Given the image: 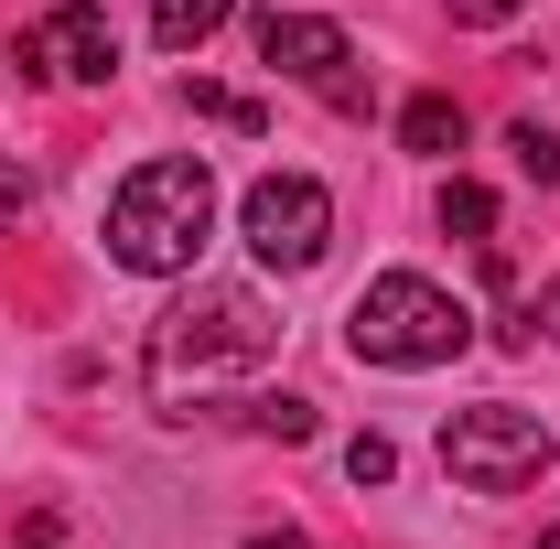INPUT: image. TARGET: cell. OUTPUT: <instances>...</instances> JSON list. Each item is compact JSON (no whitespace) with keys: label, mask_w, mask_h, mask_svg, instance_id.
I'll return each instance as SVG.
<instances>
[{"label":"cell","mask_w":560,"mask_h":549,"mask_svg":"<svg viewBox=\"0 0 560 549\" xmlns=\"http://www.w3.org/2000/svg\"><path fill=\"white\" fill-rule=\"evenodd\" d=\"M206 237H215V173L184 162V151L140 162L130 184L108 195V259L140 270V280H184L206 259Z\"/></svg>","instance_id":"obj_1"},{"label":"cell","mask_w":560,"mask_h":549,"mask_svg":"<svg viewBox=\"0 0 560 549\" xmlns=\"http://www.w3.org/2000/svg\"><path fill=\"white\" fill-rule=\"evenodd\" d=\"M270 344H280V324H270L259 291H237V280H195V291L162 313V335H151V399L184 410V388H215V377L259 366Z\"/></svg>","instance_id":"obj_2"},{"label":"cell","mask_w":560,"mask_h":549,"mask_svg":"<svg viewBox=\"0 0 560 549\" xmlns=\"http://www.w3.org/2000/svg\"><path fill=\"white\" fill-rule=\"evenodd\" d=\"M464 344H475V313H464L442 280H420V270L366 280L355 313H346V355L355 366H453Z\"/></svg>","instance_id":"obj_3"},{"label":"cell","mask_w":560,"mask_h":549,"mask_svg":"<svg viewBox=\"0 0 560 549\" xmlns=\"http://www.w3.org/2000/svg\"><path fill=\"white\" fill-rule=\"evenodd\" d=\"M442 475L464 484V495H517V484H539V475H550V420L506 410V399L453 410V420H442Z\"/></svg>","instance_id":"obj_4"},{"label":"cell","mask_w":560,"mask_h":549,"mask_svg":"<svg viewBox=\"0 0 560 549\" xmlns=\"http://www.w3.org/2000/svg\"><path fill=\"white\" fill-rule=\"evenodd\" d=\"M237 237H248L259 270H313V259L335 248V195H324L313 173H259L248 206H237Z\"/></svg>","instance_id":"obj_5"},{"label":"cell","mask_w":560,"mask_h":549,"mask_svg":"<svg viewBox=\"0 0 560 549\" xmlns=\"http://www.w3.org/2000/svg\"><path fill=\"white\" fill-rule=\"evenodd\" d=\"M22 66L44 75V86H108V75H119V33H108L97 0H55V11L22 33Z\"/></svg>","instance_id":"obj_6"},{"label":"cell","mask_w":560,"mask_h":549,"mask_svg":"<svg viewBox=\"0 0 560 549\" xmlns=\"http://www.w3.org/2000/svg\"><path fill=\"white\" fill-rule=\"evenodd\" d=\"M259 66H280L291 86H313V97H335V108H355V44L324 22V11H259Z\"/></svg>","instance_id":"obj_7"},{"label":"cell","mask_w":560,"mask_h":549,"mask_svg":"<svg viewBox=\"0 0 560 549\" xmlns=\"http://www.w3.org/2000/svg\"><path fill=\"white\" fill-rule=\"evenodd\" d=\"M226 11H237V0H151V44H162V55H195V44L226 33Z\"/></svg>","instance_id":"obj_8"},{"label":"cell","mask_w":560,"mask_h":549,"mask_svg":"<svg viewBox=\"0 0 560 549\" xmlns=\"http://www.w3.org/2000/svg\"><path fill=\"white\" fill-rule=\"evenodd\" d=\"M399 140H410V151H431V162H442V151H464V108H453V97L431 86V97H410V108H399Z\"/></svg>","instance_id":"obj_9"},{"label":"cell","mask_w":560,"mask_h":549,"mask_svg":"<svg viewBox=\"0 0 560 549\" xmlns=\"http://www.w3.org/2000/svg\"><path fill=\"white\" fill-rule=\"evenodd\" d=\"M442 237H475V248H495V195H486V184H442Z\"/></svg>","instance_id":"obj_10"},{"label":"cell","mask_w":560,"mask_h":549,"mask_svg":"<svg viewBox=\"0 0 560 549\" xmlns=\"http://www.w3.org/2000/svg\"><path fill=\"white\" fill-rule=\"evenodd\" d=\"M248 431H270V442H313L324 420H313V399H291V388H280V399H248Z\"/></svg>","instance_id":"obj_11"},{"label":"cell","mask_w":560,"mask_h":549,"mask_svg":"<svg viewBox=\"0 0 560 549\" xmlns=\"http://www.w3.org/2000/svg\"><path fill=\"white\" fill-rule=\"evenodd\" d=\"M506 151H517V173H528V184H560V130L517 119V130H506Z\"/></svg>","instance_id":"obj_12"},{"label":"cell","mask_w":560,"mask_h":549,"mask_svg":"<svg viewBox=\"0 0 560 549\" xmlns=\"http://www.w3.org/2000/svg\"><path fill=\"white\" fill-rule=\"evenodd\" d=\"M184 108H195V119H226V130H259V97H226V86H206V75L184 86Z\"/></svg>","instance_id":"obj_13"},{"label":"cell","mask_w":560,"mask_h":549,"mask_svg":"<svg viewBox=\"0 0 560 549\" xmlns=\"http://www.w3.org/2000/svg\"><path fill=\"white\" fill-rule=\"evenodd\" d=\"M346 475L355 484H388V475H399V442H388V431H355V442H346Z\"/></svg>","instance_id":"obj_14"},{"label":"cell","mask_w":560,"mask_h":549,"mask_svg":"<svg viewBox=\"0 0 560 549\" xmlns=\"http://www.w3.org/2000/svg\"><path fill=\"white\" fill-rule=\"evenodd\" d=\"M506 335H517V344H539V335H550V344H560V280H539V291L517 302V324H506Z\"/></svg>","instance_id":"obj_15"},{"label":"cell","mask_w":560,"mask_h":549,"mask_svg":"<svg viewBox=\"0 0 560 549\" xmlns=\"http://www.w3.org/2000/svg\"><path fill=\"white\" fill-rule=\"evenodd\" d=\"M22 215H33V173H22V162H0V226H22Z\"/></svg>","instance_id":"obj_16"},{"label":"cell","mask_w":560,"mask_h":549,"mask_svg":"<svg viewBox=\"0 0 560 549\" xmlns=\"http://www.w3.org/2000/svg\"><path fill=\"white\" fill-rule=\"evenodd\" d=\"M517 11H528V0H453V22H464V33H495V22H517Z\"/></svg>","instance_id":"obj_17"},{"label":"cell","mask_w":560,"mask_h":549,"mask_svg":"<svg viewBox=\"0 0 560 549\" xmlns=\"http://www.w3.org/2000/svg\"><path fill=\"white\" fill-rule=\"evenodd\" d=\"M22 549H66V517H55V506H44V517H33V528H22Z\"/></svg>","instance_id":"obj_18"},{"label":"cell","mask_w":560,"mask_h":549,"mask_svg":"<svg viewBox=\"0 0 560 549\" xmlns=\"http://www.w3.org/2000/svg\"><path fill=\"white\" fill-rule=\"evenodd\" d=\"M248 549H313V539H302V528H259Z\"/></svg>","instance_id":"obj_19"},{"label":"cell","mask_w":560,"mask_h":549,"mask_svg":"<svg viewBox=\"0 0 560 549\" xmlns=\"http://www.w3.org/2000/svg\"><path fill=\"white\" fill-rule=\"evenodd\" d=\"M539 549H560V528H550V539H539Z\"/></svg>","instance_id":"obj_20"}]
</instances>
